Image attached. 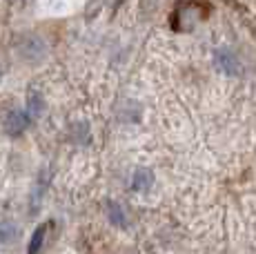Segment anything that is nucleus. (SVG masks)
Instances as JSON below:
<instances>
[{"mask_svg": "<svg viewBox=\"0 0 256 254\" xmlns=\"http://www.w3.org/2000/svg\"><path fill=\"white\" fill-rule=\"evenodd\" d=\"M29 118H32V116H29L27 112H22V110H12V112H9V114L2 118V130H4V134H9V136H20L22 132L27 130Z\"/></svg>", "mask_w": 256, "mask_h": 254, "instance_id": "obj_1", "label": "nucleus"}, {"mask_svg": "<svg viewBox=\"0 0 256 254\" xmlns=\"http://www.w3.org/2000/svg\"><path fill=\"white\" fill-rule=\"evenodd\" d=\"M214 62L223 74H230V76H236L240 72V65H238V58L234 56L230 50H216L214 54Z\"/></svg>", "mask_w": 256, "mask_h": 254, "instance_id": "obj_2", "label": "nucleus"}, {"mask_svg": "<svg viewBox=\"0 0 256 254\" xmlns=\"http://www.w3.org/2000/svg\"><path fill=\"white\" fill-rule=\"evenodd\" d=\"M152 185H154V174H152V170H147V168L136 170L134 176H132V190H136V192H147Z\"/></svg>", "mask_w": 256, "mask_h": 254, "instance_id": "obj_3", "label": "nucleus"}, {"mask_svg": "<svg viewBox=\"0 0 256 254\" xmlns=\"http://www.w3.org/2000/svg\"><path fill=\"white\" fill-rule=\"evenodd\" d=\"M22 56L27 58V60H40L42 56H45V45H42L38 38H29L27 45L22 47Z\"/></svg>", "mask_w": 256, "mask_h": 254, "instance_id": "obj_4", "label": "nucleus"}, {"mask_svg": "<svg viewBox=\"0 0 256 254\" xmlns=\"http://www.w3.org/2000/svg\"><path fill=\"white\" fill-rule=\"evenodd\" d=\"M47 230L49 226H38L36 232L32 234V238H29V246H27V254H38L42 250V246H45V238H47Z\"/></svg>", "mask_w": 256, "mask_h": 254, "instance_id": "obj_5", "label": "nucleus"}, {"mask_svg": "<svg viewBox=\"0 0 256 254\" xmlns=\"http://www.w3.org/2000/svg\"><path fill=\"white\" fill-rule=\"evenodd\" d=\"M42 107H45V100H42L40 92L32 90V92H29V96H27V114L36 118V116L42 114Z\"/></svg>", "mask_w": 256, "mask_h": 254, "instance_id": "obj_6", "label": "nucleus"}, {"mask_svg": "<svg viewBox=\"0 0 256 254\" xmlns=\"http://www.w3.org/2000/svg\"><path fill=\"white\" fill-rule=\"evenodd\" d=\"M107 218H110L112 226H118V228L127 226V216L118 203H107Z\"/></svg>", "mask_w": 256, "mask_h": 254, "instance_id": "obj_7", "label": "nucleus"}, {"mask_svg": "<svg viewBox=\"0 0 256 254\" xmlns=\"http://www.w3.org/2000/svg\"><path fill=\"white\" fill-rule=\"evenodd\" d=\"M18 238V228L14 226L12 221H0V243L2 246H9Z\"/></svg>", "mask_w": 256, "mask_h": 254, "instance_id": "obj_8", "label": "nucleus"}]
</instances>
